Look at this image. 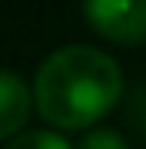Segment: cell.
<instances>
[{"label":"cell","instance_id":"cell-3","mask_svg":"<svg viewBox=\"0 0 146 149\" xmlns=\"http://www.w3.org/2000/svg\"><path fill=\"white\" fill-rule=\"evenodd\" d=\"M33 109V90L13 70H0V139L20 136Z\"/></svg>","mask_w":146,"mask_h":149},{"label":"cell","instance_id":"cell-4","mask_svg":"<svg viewBox=\"0 0 146 149\" xmlns=\"http://www.w3.org/2000/svg\"><path fill=\"white\" fill-rule=\"evenodd\" d=\"M7 149H73V146L53 129H30V133L13 136L7 143Z\"/></svg>","mask_w":146,"mask_h":149},{"label":"cell","instance_id":"cell-1","mask_svg":"<svg viewBox=\"0 0 146 149\" xmlns=\"http://www.w3.org/2000/svg\"><path fill=\"white\" fill-rule=\"evenodd\" d=\"M123 96V70L87 43L53 50L37 70L33 106L57 129H90Z\"/></svg>","mask_w":146,"mask_h":149},{"label":"cell","instance_id":"cell-5","mask_svg":"<svg viewBox=\"0 0 146 149\" xmlns=\"http://www.w3.org/2000/svg\"><path fill=\"white\" fill-rule=\"evenodd\" d=\"M76 149H130V146H126L123 133H116V129H90L76 143Z\"/></svg>","mask_w":146,"mask_h":149},{"label":"cell","instance_id":"cell-2","mask_svg":"<svg viewBox=\"0 0 146 149\" xmlns=\"http://www.w3.org/2000/svg\"><path fill=\"white\" fill-rule=\"evenodd\" d=\"M83 20L110 43H146V0H83Z\"/></svg>","mask_w":146,"mask_h":149}]
</instances>
